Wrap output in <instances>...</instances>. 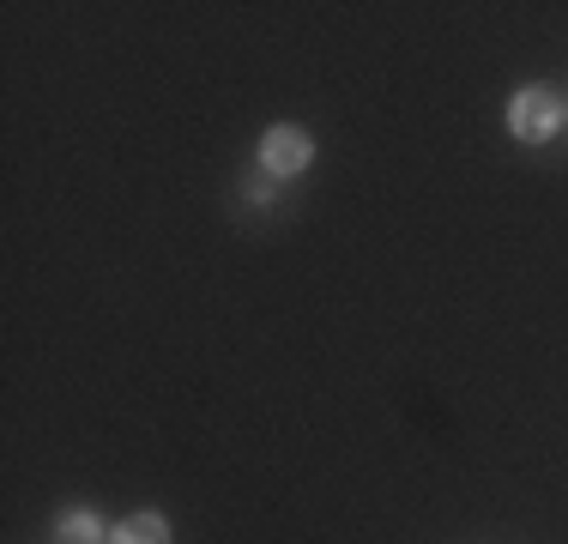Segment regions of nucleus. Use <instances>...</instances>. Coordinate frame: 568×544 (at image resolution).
Returning a JSON list of instances; mask_svg holds the SVG:
<instances>
[{
	"instance_id": "f03ea898",
	"label": "nucleus",
	"mask_w": 568,
	"mask_h": 544,
	"mask_svg": "<svg viewBox=\"0 0 568 544\" xmlns=\"http://www.w3.org/2000/svg\"><path fill=\"white\" fill-rule=\"evenodd\" d=\"M261 163H266V175H296L308 163V133L303 128H273L261 140Z\"/></svg>"
},
{
	"instance_id": "20e7f679",
	"label": "nucleus",
	"mask_w": 568,
	"mask_h": 544,
	"mask_svg": "<svg viewBox=\"0 0 568 544\" xmlns=\"http://www.w3.org/2000/svg\"><path fill=\"white\" fill-rule=\"evenodd\" d=\"M61 544H98V521H91V514H67V521H61Z\"/></svg>"
},
{
	"instance_id": "f257e3e1",
	"label": "nucleus",
	"mask_w": 568,
	"mask_h": 544,
	"mask_svg": "<svg viewBox=\"0 0 568 544\" xmlns=\"http://www.w3.org/2000/svg\"><path fill=\"white\" fill-rule=\"evenodd\" d=\"M508 128H514V140H550V133L562 128V103L550 98L545 85L514 91V103H508Z\"/></svg>"
},
{
	"instance_id": "7ed1b4c3",
	"label": "nucleus",
	"mask_w": 568,
	"mask_h": 544,
	"mask_svg": "<svg viewBox=\"0 0 568 544\" xmlns=\"http://www.w3.org/2000/svg\"><path fill=\"white\" fill-rule=\"evenodd\" d=\"M115 544H170V526L158 514H133V521L115 526Z\"/></svg>"
}]
</instances>
